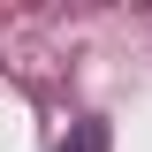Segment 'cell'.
Listing matches in <instances>:
<instances>
[{
	"instance_id": "obj_1",
	"label": "cell",
	"mask_w": 152,
	"mask_h": 152,
	"mask_svg": "<svg viewBox=\"0 0 152 152\" xmlns=\"http://www.w3.org/2000/svg\"><path fill=\"white\" fill-rule=\"evenodd\" d=\"M61 152H107V129H99V122H84V129H76Z\"/></svg>"
}]
</instances>
